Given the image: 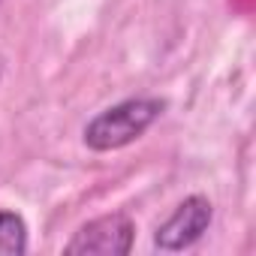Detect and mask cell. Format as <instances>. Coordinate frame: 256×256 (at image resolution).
Returning <instances> with one entry per match:
<instances>
[{
    "label": "cell",
    "instance_id": "obj_2",
    "mask_svg": "<svg viewBox=\"0 0 256 256\" xmlns=\"http://www.w3.org/2000/svg\"><path fill=\"white\" fill-rule=\"evenodd\" d=\"M133 238H136V223L126 214L114 211V214L84 223L72 235V241L64 247V253L70 256H124L133 250Z\"/></svg>",
    "mask_w": 256,
    "mask_h": 256
},
{
    "label": "cell",
    "instance_id": "obj_4",
    "mask_svg": "<svg viewBox=\"0 0 256 256\" xmlns=\"http://www.w3.org/2000/svg\"><path fill=\"white\" fill-rule=\"evenodd\" d=\"M28 253V223L16 211H0V256Z\"/></svg>",
    "mask_w": 256,
    "mask_h": 256
},
{
    "label": "cell",
    "instance_id": "obj_3",
    "mask_svg": "<svg viewBox=\"0 0 256 256\" xmlns=\"http://www.w3.org/2000/svg\"><path fill=\"white\" fill-rule=\"evenodd\" d=\"M214 220V205L208 196L202 193H193L187 196L154 232V247L157 250H166V253H178V250H187L193 247L211 226Z\"/></svg>",
    "mask_w": 256,
    "mask_h": 256
},
{
    "label": "cell",
    "instance_id": "obj_1",
    "mask_svg": "<svg viewBox=\"0 0 256 256\" xmlns=\"http://www.w3.org/2000/svg\"><path fill=\"white\" fill-rule=\"evenodd\" d=\"M163 112H166V100H160V96H130V100L114 102V106L102 108L100 114H94L84 124L82 139L96 154L126 148L136 139H142L160 120Z\"/></svg>",
    "mask_w": 256,
    "mask_h": 256
}]
</instances>
